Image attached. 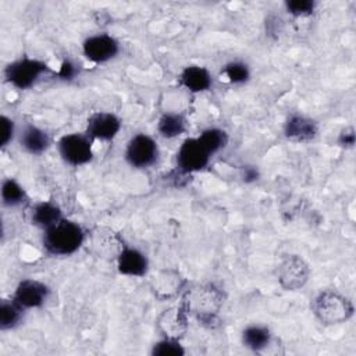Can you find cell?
<instances>
[{"label":"cell","mask_w":356,"mask_h":356,"mask_svg":"<svg viewBox=\"0 0 356 356\" xmlns=\"http://www.w3.org/2000/svg\"><path fill=\"white\" fill-rule=\"evenodd\" d=\"M18 140L21 149H24L26 153L32 156H39L50 147L49 134L33 124L24 125V128L19 132Z\"/></svg>","instance_id":"obj_17"},{"label":"cell","mask_w":356,"mask_h":356,"mask_svg":"<svg viewBox=\"0 0 356 356\" xmlns=\"http://www.w3.org/2000/svg\"><path fill=\"white\" fill-rule=\"evenodd\" d=\"M150 353L153 356H182L185 355V349L181 345L179 339L161 338L152 346Z\"/></svg>","instance_id":"obj_25"},{"label":"cell","mask_w":356,"mask_h":356,"mask_svg":"<svg viewBox=\"0 0 356 356\" xmlns=\"http://www.w3.org/2000/svg\"><path fill=\"white\" fill-rule=\"evenodd\" d=\"M0 127H1V134H0V145L1 147H7L8 143L13 140L14 134H15V124L14 120H11L7 115L0 117Z\"/></svg>","instance_id":"obj_27"},{"label":"cell","mask_w":356,"mask_h":356,"mask_svg":"<svg viewBox=\"0 0 356 356\" xmlns=\"http://www.w3.org/2000/svg\"><path fill=\"white\" fill-rule=\"evenodd\" d=\"M310 277L307 261L299 254H288L278 264L277 280L282 289L298 291L303 288Z\"/></svg>","instance_id":"obj_6"},{"label":"cell","mask_w":356,"mask_h":356,"mask_svg":"<svg viewBox=\"0 0 356 356\" xmlns=\"http://www.w3.org/2000/svg\"><path fill=\"white\" fill-rule=\"evenodd\" d=\"M124 156L131 167L147 168L159 159V145L152 136L136 134L128 140Z\"/></svg>","instance_id":"obj_7"},{"label":"cell","mask_w":356,"mask_h":356,"mask_svg":"<svg viewBox=\"0 0 356 356\" xmlns=\"http://www.w3.org/2000/svg\"><path fill=\"white\" fill-rule=\"evenodd\" d=\"M179 85L186 89L189 93H202L211 88L213 76L210 71L200 65H188L185 67L179 76Z\"/></svg>","instance_id":"obj_16"},{"label":"cell","mask_w":356,"mask_h":356,"mask_svg":"<svg viewBox=\"0 0 356 356\" xmlns=\"http://www.w3.org/2000/svg\"><path fill=\"white\" fill-rule=\"evenodd\" d=\"M93 140L86 134H65L57 140V150L64 163L78 167L93 159Z\"/></svg>","instance_id":"obj_5"},{"label":"cell","mask_w":356,"mask_h":356,"mask_svg":"<svg viewBox=\"0 0 356 356\" xmlns=\"http://www.w3.org/2000/svg\"><path fill=\"white\" fill-rule=\"evenodd\" d=\"M200 143L204 146V149L214 156L221 149H224L228 143V135L221 128H206L202 131V134L197 136Z\"/></svg>","instance_id":"obj_24"},{"label":"cell","mask_w":356,"mask_h":356,"mask_svg":"<svg viewBox=\"0 0 356 356\" xmlns=\"http://www.w3.org/2000/svg\"><path fill=\"white\" fill-rule=\"evenodd\" d=\"M211 154L196 138L185 139L177 152V167L182 174L202 171L210 161Z\"/></svg>","instance_id":"obj_8"},{"label":"cell","mask_w":356,"mask_h":356,"mask_svg":"<svg viewBox=\"0 0 356 356\" xmlns=\"http://www.w3.org/2000/svg\"><path fill=\"white\" fill-rule=\"evenodd\" d=\"M120 51V43L108 33H96L86 38L82 43L83 56L95 63L103 64L113 60Z\"/></svg>","instance_id":"obj_10"},{"label":"cell","mask_w":356,"mask_h":356,"mask_svg":"<svg viewBox=\"0 0 356 356\" xmlns=\"http://www.w3.org/2000/svg\"><path fill=\"white\" fill-rule=\"evenodd\" d=\"M285 10L293 17H307L313 14L316 8V1L313 0H288L285 1Z\"/></svg>","instance_id":"obj_26"},{"label":"cell","mask_w":356,"mask_h":356,"mask_svg":"<svg viewBox=\"0 0 356 356\" xmlns=\"http://www.w3.org/2000/svg\"><path fill=\"white\" fill-rule=\"evenodd\" d=\"M156 328L163 338L181 341L189 328V313L181 303L170 306L157 316Z\"/></svg>","instance_id":"obj_9"},{"label":"cell","mask_w":356,"mask_h":356,"mask_svg":"<svg viewBox=\"0 0 356 356\" xmlns=\"http://www.w3.org/2000/svg\"><path fill=\"white\" fill-rule=\"evenodd\" d=\"M224 291L213 282L196 284L185 288L179 300L189 316H193L199 324L207 328L217 327L218 313L224 306Z\"/></svg>","instance_id":"obj_1"},{"label":"cell","mask_w":356,"mask_h":356,"mask_svg":"<svg viewBox=\"0 0 356 356\" xmlns=\"http://www.w3.org/2000/svg\"><path fill=\"white\" fill-rule=\"evenodd\" d=\"M318 134V124L310 117L292 114L284 124V135L293 142H310Z\"/></svg>","instance_id":"obj_15"},{"label":"cell","mask_w":356,"mask_h":356,"mask_svg":"<svg viewBox=\"0 0 356 356\" xmlns=\"http://www.w3.org/2000/svg\"><path fill=\"white\" fill-rule=\"evenodd\" d=\"M117 270L122 275L128 277H143L149 270L147 256L136 249L124 245L120 253L115 256Z\"/></svg>","instance_id":"obj_14"},{"label":"cell","mask_w":356,"mask_h":356,"mask_svg":"<svg viewBox=\"0 0 356 356\" xmlns=\"http://www.w3.org/2000/svg\"><path fill=\"white\" fill-rule=\"evenodd\" d=\"M75 72H76L75 65H74L70 60H64L63 64H61V67H60L58 75H60L61 78H64V79H71V78L75 75Z\"/></svg>","instance_id":"obj_30"},{"label":"cell","mask_w":356,"mask_h":356,"mask_svg":"<svg viewBox=\"0 0 356 356\" xmlns=\"http://www.w3.org/2000/svg\"><path fill=\"white\" fill-rule=\"evenodd\" d=\"M241 339L245 348L253 352H263L270 346L273 334L267 325L249 324L242 330Z\"/></svg>","instance_id":"obj_19"},{"label":"cell","mask_w":356,"mask_h":356,"mask_svg":"<svg viewBox=\"0 0 356 356\" xmlns=\"http://www.w3.org/2000/svg\"><path fill=\"white\" fill-rule=\"evenodd\" d=\"M85 241L83 228L67 218H61L54 225L46 228L42 236L44 250L51 256H70L74 254Z\"/></svg>","instance_id":"obj_2"},{"label":"cell","mask_w":356,"mask_h":356,"mask_svg":"<svg viewBox=\"0 0 356 356\" xmlns=\"http://www.w3.org/2000/svg\"><path fill=\"white\" fill-rule=\"evenodd\" d=\"M186 281L182 278L178 270L174 268H165L161 270L150 282V288L157 299L161 302L170 300L175 296H181Z\"/></svg>","instance_id":"obj_13"},{"label":"cell","mask_w":356,"mask_h":356,"mask_svg":"<svg viewBox=\"0 0 356 356\" xmlns=\"http://www.w3.org/2000/svg\"><path fill=\"white\" fill-rule=\"evenodd\" d=\"M188 129L186 118L181 113L165 111L157 121V132L164 139H174L185 134Z\"/></svg>","instance_id":"obj_20"},{"label":"cell","mask_w":356,"mask_h":356,"mask_svg":"<svg viewBox=\"0 0 356 356\" xmlns=\"http://www.w3.org/2000/svg\"><path fill=\"white\" fill-rule=\"evenodd\" d=\"M250 78L249 65L243 61H231L225 64L220 71V79L231 83V85H241L248 82Z\"/></svg>","instance_id":"obj_23"},{"label":"cell","mask_w":356,"mask_h":356,"mask_svg":"<svg viewBox=\"0 0 356 356\" xmlns=\"http://www.w3.org/2000/svg\"><path fill=\"white\" fill-rule=\"evenodd\" d=\"M28 200L24 186L14 178H6L1 182V203L6 207H18Z\"/></svg>","instance_id":"obj_22"},{"label":"cell","mask_w":356,"mask_h":356,"mask_svg":"<svg viewBox=\"0 0 356 356\" xmlns=\"http://www.w3.org/2000/svg\"><path fill=\"white\" fill-rule=\"evenodd\" d=\"M314 317L324 325H337L346 323L355 313L352 300L338 289H321L312 300Z\"/></svg>","instance_id":"obj_3"},{"label":"cell","mask_w":356,"mask_h":356,"mask_svg":"<svg viewBox=\"0 0 356 356\" xmlns=\"http://www.w3.org/2000/svg\"><path fill=\"white\" fill-rule=\"evenodd\" d=\"M241 177H242V181H243V182L252 184V182H254V181L259 179L260 172H259V170H257L254 165H243V167H242V174H241Z\"/></svg>","instance_id":"obj_29"},{"label":"cell","mask_w":356,"mask_h":356,"mask_svg":"<svg viewBox=\"0 0 356 356\" xmlns=\"http://www.w3.org/2000/svg\"><path fill=\"white\" fill-rule=\"evenodd\" d=\"M25 309L11 296L3 299L0 305V330L8 331L18 327L24 318Z\"/></svg>","instance_id":"obj_21"},{"label":"cell","mask_w":356,"mask_h":356,"mask_svg":"<svg viewBox=\"0 0 356 356\" xmlns=\"http://www.w3.org/2000/svg\"><path fill=\"white\" fill-rule=\"evenodd\" d=\"M338 143L343 147H352L355 145V129L352 127H346L339 132Z\"/></svg>","instance_id":"obj_28"},{"label":"cell","mask_w":356,"mask_h":356,"mask_svg":"<svg viewBox=\"0 0 356 356\" xmlns=\"http://www.w3.org/2000/svg\"><path fill=\"white\" fill-rule=\"evenodd\" d=\"M29 218L31 222L38 227L42 228L43 231L51 225H54L56 222H58L63 217V211L61 209L51 202H38L31 207L29 211Z\"/></svg>","instance_id":"obj_18"},{"label":"cell","mask_w":356,"mask_h":356,"mask_svg":"<svg viewBox=\"0 0 356 356\" xmlns=\"http://www.w3.org/2000/svg\"><path fill=\"white\" fill-rule=\"evenodd\" d=\"M47 71L49 67L44 61L32 57H22L6 65L4 78L17 89H29Z\"/></svg>","instance_id":"obj_4"},{"label":"cell","mask_w":356,"mask_h":356,"mask_svg":"<svg viewBox=\"0 0 356 356\" xmlns=\"http://www.w3.org/2000/svg\"><path fill=\"white\" fill-rule=\"evenodd\" d=\"M122 122L118 115L108 111H95L86 121L85 134L92 140H113L121 131Z\"/></svg>","instance_id":"obj_11"},{"label":"cell","mask_w":356,"mask_h":356,"mask_svg":"<svg viewBox=\"0 0 356 356\" xmlns=\"http://www.w3.org/2000/svg\"><path fill=\"white\" fill-rule=\"evenodd\" d=\"M49 295L50 288L44 282L26 278L17 285L13 298L26 310L42 307L49 299Z\"/></svg>","instance_id":"obj_12"}]
</instances>
